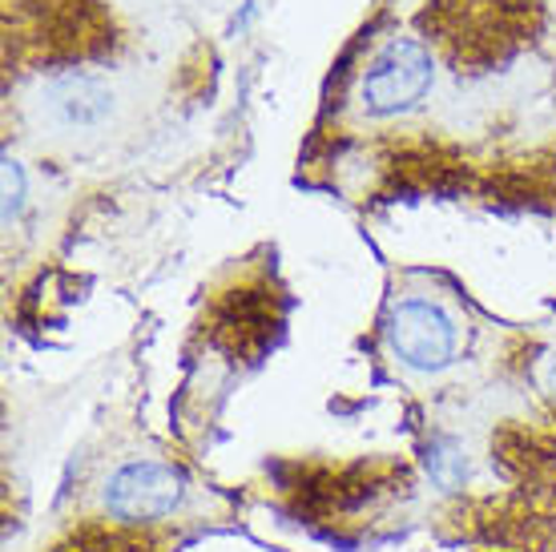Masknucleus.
<instances>
[{
  "label": "nucleus",
  "mask_w": 556,
  "mask_h": 552,
  "mask_svg": "<svg viewBox=\"0 0 556 552\" xmlns=\"http://www.w3.org/2000/svg\"><path fill=\"white\" fill-rule=\"evenodd\" d=\"M435 81V61L419 41L400 37L379 49V57L359 77V110L367 117H400L416 110Z\"/></svg>",
  "instance_id": "1"
},
{
  "label": "nucleus",
  "mask_w": 556,
  "mask_h": 552,
  "mask_svg": "<svg viewBox=\"0 0 556 552\" xmlns=\"http://www.w3.org/2000/svg\"><path fill=\"white\" fill-rule=\"evenodd\" d=\"M186 500V476L162 460H126L101 484V509L122 525L166 520Z\"/></svg>",
  "instance_id": "2"
},
{
  "label": "nucleus",
  "mask_w": 556,
  "mask_h": 552,
  "mask_svg": "<svg viewBox=\"0 0 556 552\" xmlns=\"http://www.w3.org/2000/svg\"><path fill=\"white\" fill-rule=\"evenodd\" d=\"M388 351L407 372H444L459 355V323L435 299H400L388 311Z\"/></svg>",
  "instance_id": "3"
},
{
  "label": "nucleus",
  "mask_w": 556,
  "mask_h": 552,
  "mask_svg": "<svg viewBox=\"0 0 556 552\" xmlns=\"http://www.w3.org/2000/svg\"><path fill=\"white\" fill-rule=\"evenodd\" d=\"M33 110H37V122L53 138H89V134H101L113 122L117 93L98 73L65 70L41 85Z\"/></svg>",
  "instance_id": "4"
},
{
  "label": "nucleus",
  "mask_w": 556,
  "mask_h": 552,
  "mask_svg": "<svg viewBox=\"0 0 556 552\" xmlns=\"http://www.w3.org/2000/svg\"><path fill=\"white\" fill-rule=\"evenodd\" d=\"M424 472L440 492H459L468 480V452L456 436H435L424 452Z\"/></svg>",
  "instance_id": "5"
},
{
  "label": "nucleus",
  "mask_w": 556,
  "mask_h": 552,
  "mask_svg": "<svg viewBox=\"0 0 556 552\" xmlns=\"http://www.w3.org/2000/svg\"><path fill=\"white\" fill-rule=\"evenodd\" d=\"M28 186H25V170H21V162H13V158H4V226L13 230V222L21 218V210H25V198Z\"/></svg>",
  "instance_id": "6"
},
{
  "label": "nucleus",
  "mask_w": 556,
  "mask_h": 552,
  "mask_svg": "<svg viewBox=\"0 0 556 552\" xmlns=\"http://www.w3.org/2000/svg\"><path fill=\"white\" fill-rule=\"evenodd\" d=\"M541 387H544V391H548V396H553V400H556V347H553V351H548V355H544V360H541Z\"/></svg>",
  "instance_id": "7"
}]
</instances>
